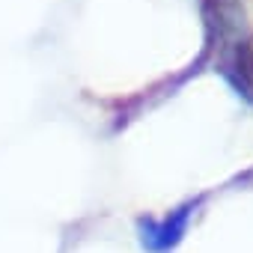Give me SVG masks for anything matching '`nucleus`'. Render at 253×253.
<instances>
[{"label":"nucleus","mask_w":253,"mask_h":253,"mask_svg":"<svg viewBox=\"0 0 253 253\" xmlns=\"http://www.w3.org/2000/svg\"><path fill=\"white\" fill-rule=\"evenodd\" d=\"M197 206L200 200H188L182 206H176L173 211L161 214V217H152V214H143L137 217V241L146 253H170L182 244L194 214H197Z\"/></svg>","instance_id":"2"},{"label":"nucleus","mask_w":253,"mask_h":253,"mask_svg":"<svg viewBox=\"0 0 253 253\" xmlns=\"http://www.w3.org/2000/svg\"><path fill=\"white\" fill-rule=\"evenodd\" d=\"M209 45L214 48V72L235 98L253 104V30L241 0H211L206 9Z\"/></svg>","instance_id":"1"}]
</instances>
